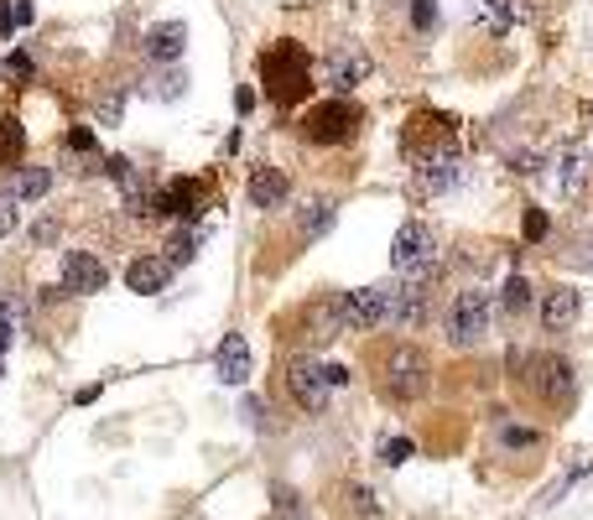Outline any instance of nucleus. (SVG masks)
Instances as JSON below:
<instances>
[{"label":"nucleus","mask_w":593,"mask_h":520,"mask_svg":"<svg viewBox=\"0 0 593 520\" xmlns=\"http://www.w3.org/2000/svg\"><path fill=\"white\" fill-rule=\"evenodd\" d=\"M583 172H589V156H583V146L557 152V187H563V193H578V187H583Z\"/></svg>","instance_id":"21"},{"label":"nucleus","mask_w":593,"mask_h":520,"mask_svg":"<svg viewBox=\"0 0 593 520\" xmlns=\"http://www.w3.org/2000/svg\"><path fill=\"white\" fill-rule=\"evenodd\" d=\"M182 48H188V26L182 22H156L146 31V57H156V63H178Z\"/></svg>","instance_id":"17"},{"label":"nucleus","mask_w":593,"mask_h":520,"mask_svg":"<svg viewBox=\"0 0 593 520\" xmlns=\"http://www.w3.org/2000/svg\"><path fill=\"white\" fill-rule=\"evenodd\" d=\"M334 213H338L334 198H308V204L297 208V239L308 245V239H318V234H328L334 230Z\"/></svg>","instance_id":"18"},{"label":"nucleus","mask_w":593,"mask_h":520,"mask_svg":"<svg viewBox=\"0 0 593 520\" xmlns=\"http://www.w3.org/2000/svg\"><path fill=\"white\" fill-rule=\"evenodd\" d=\"M198 239H204V234L193 230V224L172 234V239H167V265H172V271H178V265H188V260L198 256Z\"/></svg>","instance_id":"24"},{"label":"nucleus","mask_w":593,"mask_h":520,"mask_svg":"<svg viewBox=\"0 0 593 520\" xmlns=\"http://www.w3.org/2000/svg\"><path fill=\"white\" fill-rule=\"evenodd\" d=\"M282 499H286V520H297V510H292V494H282Z\"/></svg>","instance_id":"35"},{"label":"nucleus","mask_w":593,"mask_h":520,"mask_svg":"<svg viewBox=\"0 0 593 520\" xmlns=\"http://www.w3.org/2000/svg\"><path fill=\"white\" fill-rule=\"evenodd\" d=\"M16 230V193L11 187H0V239Z\"/></svg>","instance_id":"29"},{"label":"nucleus","mask_w":593,"mask_h":520,"mask_svg":"<svg viewBox=\"0 0 593 520\" xmlns=\"http://www.w3.org/2000/svg\"><path fill=\"white\" fill-rule=\"evenodd\" d=\"M338 323H344V334H370V328L390 323L386 286H354V291H344L338 297Z\"/></svg>","instance_id":"8"},{"label":"nucleus","mask_w":593,"mask_h":520,"mask_svg":"<svg viewBox=\"0 0 593 520\" xmlns=\"http://www.w3.org/2000/svg\"><path fill=\"white\" fill-rule=\"evenodd\" d=\"M520 16H526V0H479V22L490 26L494 37H505Z\"/></svg>","instance_id":"20"},{"label":"nucleus","mask_w":593,"mask_h":520,"mask_svg":"<svg viewBox=\"0 0 593 520\" xmlns=\"http://www.w3.org/2000/svg\"><path fill=\"white\" fill-rule=\"evenodd\" d=\"M11 334H16V317L0 308V354H5V343H11Z\"/></svg>","instance_id":"34"},{"label":"nucleus","mask_w":593,"mask_h":520,"mask_svg":"<svg viewBox=\"0 0 593 520\" xmlns=\"http://www.w3.org/2000/svg\"><path fill=\"white\" fill-rule=\"evenodd\" d=\"M260 83H266V100L276 104H297L312 94V57L292 37H282L276 48L260 52Z\"/></svg>","instance_id":"1"},{"label":"nucleus","mask_w":593,"mask_h":520,"mask_svg":"<svg viewBox=\"0 0 593 520\" xmlns=\"http://www.w3.org/2000/svg\"><path fill=\"white\" fill-rule=\"evenodd\" d=\"M572 317H578V291H572V286H552V291H546V308H542V323L552 334H568Z\"/></svg>","instance_id":"19"},{"label":"nucleus","mask_w":593,"mask_h":520,"mask_svg":"<svg viewBox=\"0 0 593 520\" xmlns=\"http://www.w3.org/2000/svg\"><path fill=\"white\" fill-rule=\"evenodd\" d=\"M412 453H416L412 438H386V442H381V464H390V468H401Z\"/></svg>","instance_id":"26"},{"label":"nucleus","mask_w":593,"mask_h":520,"mask_svg":"<svg viewBox=\"0 0 593 520\" xmlns=\"http://www.w3.org/2000/svg\"><path fill=\"white\" fill-rule=\"evenodd\" d=\"M52 187V172L48 167H22L16 178H11V193H16V204H31V198H42Z\"/></svg>","instance_id":"23"},{"label":"nucleus","mask_w":593,"mask_h":520,"mask_svg":"<svg viewBox=\"0 0 593 520\" xmlns=\"http://www.w3.org/2000/svg\"><path fill=\"white\" fill-rule=\"evenodd\" d=\"M22 156H26V126L16 120V115H0V161L16 167Z\"/></svg>","instance_id":"22"},{"label":"nucleus","mask_w":593,"mask_h":520,"mask_svg":"<svg viewBox=\"0 0 593 520\" xmlns=\"http://www.w3.org/2000/svg\"><path fill=\"white\" fill-rule=\"evenodd\" d=\"M323 74H328V83H334V94L344 100L349 89H360L364 78H370V57H364L360 48H344V52H334V57L323 63Z\"/></svg>","instance_id":"12"},{"label":"nucleus","mask_w":593,"mask_h":520,"mask_svg":"<svg viewBox=\"0 0 593 520\" xmlns=\"http://www.w3.org/2000/svg\"><path fill=\"white\" fill-rule=\"evenodd\" d=\"M360 126H364V109H354L349 100H323L302 115V141H312V146H344V141L360 135Z\"/></svg>","instance_id":"6"},{"label":"nucleus","mask_w":593,"mask_h":520,"mask_svg":"<svg viewBox=\"0 0 593 520\" xmlns=\"http://www.w3.org/2000/svg\"><path fill=\"white\" fill-rule=\"evenodd\" d=\"M167 282H172V265H167V256H136L126 265V286H130V291H141V297L167 291Z\"/></svg>","instance_id":"13"},{"label":"nucleus","mask_w":593,"mask_h":520,"mask_svg":"<svg viewBox=\"0 0 593 520\" xmlns=\"http://www.w3.org/2000/svg\"><path fill=\"white\" fill-rule=\"evenodd\" d=\"M520 386L531 390L542 406H568L572 401V386H578V375H572V364L563 354H526L520 364Z\"/></svg>","instance_id":"5"},{"label":"nucleus","mask_w":593,"mask_h":520,"mask_svg":"<svg viewBox=\"0 0 593 520\" xmlns=\"http://www.w3.org/2000/svg\"><path fill=\"white\" fill-rule=\"evenodd\" d=\"M390 297V323L396 328H422L427 323V308H433V276H401Z\"/></svg>","instance_id":"9"},{"label":"nucleus","mask_w":593,"mask_h":520,"mask_svg":"<svg viewBox=\"0 0 593 520\" xmlns=\"http://www.w3.org/2000/svg\"><path fill=\"white\" fill-rule=\"evenodd\" d=\"M63 146H74V152H94V130H68V135H63Z\"/></svg>","instance_id":"33"},{"label":"nucleus","mask_w":593,"mask_h":520,"mask_svg":"<svg viewBox=\"0 0 593 520\" xmlns=\"http://www.w3.org/2000/svg\"><path fill=\"white\" fill-rule=\"evenodd\" d=\"M31 16H37V11H31V0H5V5H0V31L11 37L16 26H31Z\"/></svg>","instance_id":"25"},{"label":"nucleus","mask_w":593,"mask_h":520,"mask_svg":"<svg viewBox=\"0 0 593 520\" xmlns=\"http://www.w3.org/2000/svg\"><path fill=\"white\" fill-rule=\"evenodd\" d=\"M204 204V182L193 178H172L167 187L152 193V219H193Z\"/></svg>","instance_id":"11"},{"label":"nucleus","mask_w":593,"mask_h":520,"mask_svg":"<svg viewBox=\"0 0 593 520\" xmlns=\"http://www.w3.org/2000/svg\"><path fill=\"white\" fill-rule=\"evenodd\" d=\"M520 234H526V239H546V213H542V208H526V219H520Z\"/></svg>","instance_id":"31"},{"label":"nucleus","mask_w":593,"mask_h":520,"mask_svg":"<svg viewBox=\"0 0 593 520\" xmlns=\"http://www.w3.org/2000/svg\"><path fill=\"white\" fill-rule=\"evenodd\" d=\"M500 302H505V312H520L526 302H531V282H526V276H511V282H505V297H500Z\"/></svg>","instance_id":"27"},{"label":"nucleus","mask_w":593,"mask_h":520,"mask_svg":"<svg viewBox=\"0 0 593 520\" xmlns=\"http://www.w3.org/2000/svg\"><path fill=\"white\" fill-rule=\"evenodd\" d=\"M390 265L401 276H438V234L422 219H407L390 239Z\"/></svg>","instance_id":"7"},{"label":"nucleus","mask_w":593,"mask_h":520,"mask_svg":"<svg viewBox=\"0 0 593 520\" xmlns=\"http://www.w3.org/2000/svg\"><path fill=\"white\" fill-rule=\"evenodd\" d=\"M433 22H438V5H433V0H412V26L416 31H433Z\"/></svg>","instance_id":"30"},{"label":"nucleus","mask_w":593,"mask_h":520,"mask_svg":"<svg viewBox=\"0 0 593 520\" xmlns=\"http://www.w3.org/2000/svg\"><path fill=\"white\" fill-rule=\"evenodd\" d=\"M490 317H494L490 291L485 286H464L448 302V312H442V334H448L453 349H474V343H485V334H490Z\"/></svg>","instance_id":"4"},{"label":"nucleus","mask_w":593,"mask_h":520,"mask_svg":"<svg viewBox=\"0 0 593 520\" xmlns=\"http://www.w3.org/2000/svg\"><path fill=\"white\" fill-rule=\"evenodd\" d=\"M5 74H11V78H31V74H37V63H31L26 52H11V57H5Z\"/></svg>","instance_id":"32"},{"label":"nucleus","mask_w":593,"mask_h":520,"mask_svg":"<svg viewBox=\"0 0 593 520\" xmlns=\"http://www.w3.org/2000/svg\"><path fill=\"white\" fill-rule=\"evenodd\" d=\"M433 390V360L416 343H390L381 354V395L390 406H412Z\"/></svg>","instance_id":"2"},{"label":"nucleus","mask_w":593,"mask_h":520,"mask_svg":"<svg viewBox=\"0 0 593 520\" xmlns=\"http://www.w3.org/2000/svg\"><path fill=\"white\" fill-rule=\"evenodd\" d=\"M589 265H593V256H589Z\"/></svg>","instance_id":"36"},{"label":"nucleus","mask_w":593,"mask_h":520,"mask_svg":"<svg viewBox=\"0 0 593 520\" xmlns=\"http://www.w3.org/2000/svg\"><path fill=\"white\" fill-rule=\"evenodd\" d=\"M109 282V265L94 250H63V291L74 297H94Z\"/></svg>","instance_id":"10"},{"label":"nucleus","mask_w":593,"mask_h":520,"mask_svg":"<svg viewBox=\"0 0 593 520\" xmlns=\"http://www.w3.org/2000/svg\"><path fill=\"white\" fill-rule=\"evenodd\" d=\"M349 386V369L344 364H318V354H297V360L286 364V395L297 401V412H328V401H334V390Z\"/></svg>","instance_id":"3"},{"label":"nucleus","mask_w":593,"mask_h":520,"mask_svg":"<svg viewBox=\"0 0 593 520\" xmlns=\"http://www.w3.org/2000/svg\"><path fill=\"white\" fill-rule=\"evenodd\" d=\"M214 369H219L224 386H245L250 380V343H245V334H224L219 354H214Z\"/></svg>","instance_id":"14"},{"label":"nucleus","mask_w":593,"mask_h":520,"mask_svg":"<svg viewBox=\"0 0 593 520\" xmlns=\"http://www.w3.org/2000/svg\"><path fill=\"white\" fill-rule=\"evenodd\" d=\"M500 442H505V447H537V442H542V432H531V427H500Z\"/></svg>","instance_id":"28"},{"label":"nucleus","mask_w":593,"mask_h":520,"mask_svg":"<svg viewBox=\"0 0 593 520\" xmlns=\"http://www.w3.org/2000/svg\"><path fill=\"white\" fill-rule=\"evenodd\" d=\"M245 193H250V204H256V208H282L286 193H292V182H286L282 167H256Z\"/></svg>","instance_id":"16"},{"label":"nucleus","mask_w":593,"mask_h":520,"mask_svg":"<svg viewBox=\"0 0 593 520\" xmlns=\"http://www.w3.org/2000/svg\"><path fill=\"white\" fill-rule=\"evenodd\" d=\"M412 172H416V187H422V193H448V187L459 182V156L433 152V156H422Z\"/></svg>","instance_id":"15"}]
</instances>
